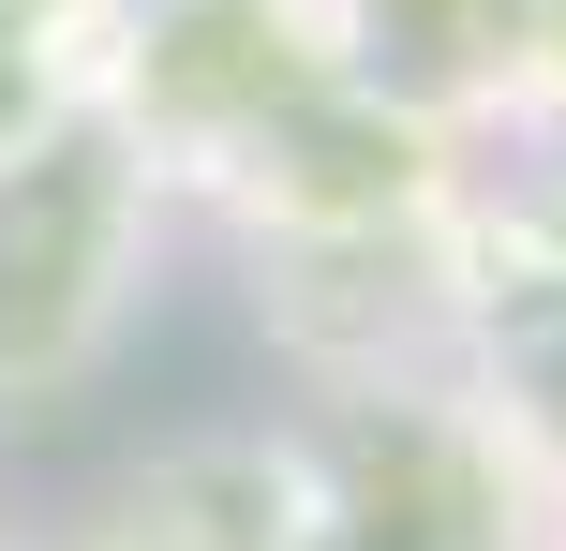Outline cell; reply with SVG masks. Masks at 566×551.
<instances>
[{"label":"cell","mask_w":566,"mask_h":551,"mask_svg":"<svg viewBox=\"0 0 566 551\" xmlns=\"http://www.w3.org/2000/svg\"><path fill=\"white\" fill-rule=\"evenodd\" d=\"M75 551H328L298 417H209V433L135 447Z\"/></svg>","instance_id":"3"},{"label":"cell","mask_w":566,"mask_h":551,"mask_svg":"<svg viewBox=\"0 0 566 551\" xmlns=\"http://www.w3.org/2000/svg\"><path fill=\"white\" fill-rule=\"evenodd\" d=\"M537 551H566V492H552V537H537Z\"/></svg>","instance_id":"5"},{"label":"cell","mask_w":566,"mask_h":551,"mask_svg":"<svg viewBox=\"0 0 566 551\" xmlns=\"http://www.w3.org/2000/svg\"><path fill=\"white\" fill-rule=\"evenodd\" d=\"M298 447H313V522H328V551H537L552 537L537 477L492 447V417L448 373L343 388V403L298 417Z\"/></svg>","instance_id":"2"},{"label":"cell","mask_w":566,"mask_h":551,"mask_svg":"<svg viewBox=\"0 0 566 551\" xmlns=\"http://www.w3.org/2000/svg\"><path fill=\"white\" fill-rule=\"evenodd\" d=\"M448 388L492 417L537 507L566 492V254H522V239H478L462 268V343H448Z\"/></svg>","instance_id":"4"},{"label":"cell","mask_w":566,"mask_h":551,"mask_svg":"<svg viewBox=\"0 0 566 551\" xmlns=\"http://www.w3.org/2000/svg\"><path fill=\"white\" fill-rule=\"evenodd\" d=\"M165 165L119 135L105 105H60L45 135L0 149V403L15 388H60L135 328L149 254H165Z\"/></svg>","instance_id":"1"}]
</instances>
